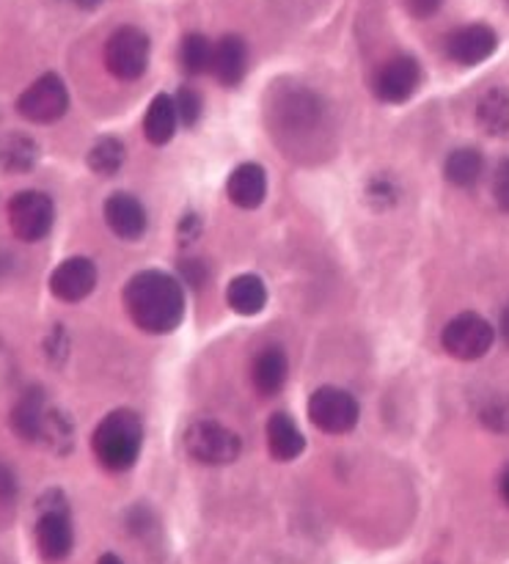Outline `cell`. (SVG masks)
<instances>
[{
    "label": "cell",
    "instance_id": "d6a6232c",
    "mask_svg": "<svg viewBox=\"0 0 509 564\" xmlns=\"http://www.w3.org/2000/svg\"><path fill=\"white\" fill-rule=\"evenodd\" d=\"M501 496H505V501L509 507V468L505 471V477H501Z\"/></svg>",
    "mask_w": 509,
    "mask_h": 564
},
{
    "label": "cell",
    "instance_id": "4dcf8cb0",
    "mask_svg": "<svg viewBox=\"0 0 509 564\" xmlns=\"http://www.w3.org/2000/svg\"><path fill=\"white\" fill-rule=\"evenodd\" d=\"M441 3H444V0H408V9L416 17H430L438 11Z\"/></svg>",
    "mask_w": 509,
    "mask_h": 564
},
{
    "label": "cell",
    "instance_id": "44dd1931",
    "mask_svg": "<svg viewBox=\"0 0 509 564\" xmlns=\"http://www.w3.org/2000/svg\"><path fill=\"white\" fill-rule=\"evenodd\" d=\"M483 171H485L483 154H479L477 149H472V147L455 149V152L446 158V165H444L446 180H450L452 185H457V187L477 185L479 176H483Z\"/></svg>",
    "mask_w": 509,
    "mask_h": 564
},
{
    "label": "cell",
    "instance_id": "4fadbf2b",
    "mask_svg": "<svg viewBox=\"0 0 509 564\" xmlns=\"http://www.w3.org/2000/svg\"><path fill=\"white\" fill-rule=\"evenodd\" d=\"M105 224L121 240H138L147 231V209L130 193H116L105 202Z\"/></svg>",
    "mask_w": 509,
    "mask_h": 564
},
{
    "label": "cell",
    "instance_id": "5bb4252c",
    "mask_svg": "<svg viewBox=\"0 0 509 564\" xmlns=\"http://www.w3.org/2000/svg\"><path fill=\"white\" fill-rule=\"evenodd\" d=\"M215 80L220 86L231 88L246 77L248 69V47L240 36H224L213 47V61H209Z\"/></svg>",
    "mask_w": 509,
    "mask_h": 564
},
{
    "label": "cell",
    "instance_id": "f1b7e54d",
    "mask_svg": "<svg viewBox=\"0 0 509 564\" xmlns=\"http://www.w3.org/2000/svg\"><path fill=\"white\" fill-rule=\"evenodd\" d=\"M494 196L496 202H499V207L509 213V160L496 169V176H494Z\"/></svg>",
    "mask_w": 509,
    "mask_h": 564
},
{
    "label": "cell",
    "instance_id": "e0dca14e",
    "mask_svg": "<svg viewBox=\"0 0 509 564\" xmlns=\"http://www.w3.org/2000/svg\"><path fill=\"white\" fill-rule=\"evenodd\" d=\"M268 446L275 460L290 463L301 457V452L306 449V438H303L297 424L286 413H275L268 422Z\"/></svg>",
    "mask_w": 509,
    "mask_h": 564
},
{
    "label": "cell",
    "instance_id": "9a60e30c",
    "mask_svg": "<svg viewBox=\"0 0 509 564\" xmlns=\"http://www.w3.org/2000/svg\"><path fill=\"white\" fill-rule=\"evenodd\" d=\"M229 198L240 209H257L268 196V176H264L262 165L242 163L231 171L229 176Z\"/></svg>",
    "mask_w": 509,
    "mask_h": 564
},
{
    "label": "cell",
    "instance_id": "cb8c5ba5",
    "mask_svg": "<svg viewBox=\"0 0 509 564\" xmlns=\"http://www.w3.org/2000/svg\"><path fill=\"white\" fill-rule=\"evenodd\" d=\"M124 143L116 138H99L88 152V169L99 176H113L124 165Z\"/></svg>",
    "mask_w": 509,
    "mask_h": 564
},
{
    "label": "cell",
    "instance_id": "9c48e42d",
    "mask_svg": "<svg viewBox=\"0 0 509 564\" xmlns=\"http://www.w3.org/2000/svg\"><path fill=\"white\" fill-rule=\"evenodd\" d=\"M55 209L50 196L39 191H22L9 202V226L22 242H39L53 229Z\"/></svg>",
    "mask_w": 509,
    "mask_h": 564
},
{
    "label": "cell",
    "instance_id": "d4e9b609",
    "mask_svg": "<svg viewBox=\"0 0 509 564\" xmlns=\"http://www.w3.org/2000/svg\"><path fill=\"white\" fill-rule=\"evenodd\" d=\"M213 61V42L202 33H187L180 47V64L187 75H202Z\"/></svg>",
    "mask_w": 509,
    "mask_h": 564
},
{
    "label": "cell",
    "instance_id": "1f68e13d",
    "mask_svg": "<svg viewBox=\"0 0 509 564\" xmlns=\"http://www.w3.org/2000/svg\"><path fill=\"white\" fill-rule=\"evenodd\" d=\"M69 3L80 6V9H86V11H91V9H97V6L102 3V0H69Z\"/></svg>",
    "mask_w": 509,
    "mask_h": 564
},
{
    "label": "cell",
    "instance_id": "603a6c76",
    "mask_svg": "<svg viewBox=\"0 0 509 564\" xmlns=\"http://www.w3.org/2000/svg\"><path fill=\"white\" fill-rule=\"evenodd\" d=\"M39 147L28 135H9L0 143V169L9 174H25L36 165Z\"/></svg>",
    "mask_w": 509,
    "mask_h": 564
},
{
    "label": "cell",
    "instance_id": "83f0119b",
    "mask_svg": "<svg viewBox=\"0 0 509 564\" xmlns=\"http://www.w3.org/2000/svg\"><path fill=\"white\" fill-rule=\"evenodd\" d=\"M367 198L378 209H386L397 202V191L389 180H383V176H380V180H372V185L367 187Z\"/></svg>",
    "mask_w": 509,
    "mask_h": 564
},
{
    "label": "cell",
    "instance_id": "ffe728a7",
    "mask_svg": "<svg viewBox=\"0 0 509 564\" xmlns=\"http://www.w3.org/2000/svg\"><path fill=\"white\" fill-rule=\"evenodd\" d=\"M226 301H229L231 312L242 314V317L259 314L264 308V303H268L264 281L259 275H237L229 284V290H226Z\"/></svg>",
    "mask_w": 509,
    "mask_h": 564
},
{
    "label": "cell",
    "instance_id": "836d02e7",
    "mask_svg": "<svg viewBox=\"0 0 509 564\" xmlns=\"http://www.w3.org/2000/svg\"><path fill=\"white\" fill-rule=\"evenodd\" d=\"M501 334L509 341V308H505V314H501Z\"/></svg>",
    "mask_w": 509,
    "mask_h": 564
},
{
    "label": "cell",
    "instance_id": "4316f807",
    "mask_svg": "<svg viewBox=\"0 0 509 564\" xmlns=\"http://www.w3.org/2000/svg\"><path fill=\"white\" fill-rule=\"evenodd\" d=\"M483 422L499 433L509 430V400H494L488 408H483Z\"/></svg>",
    "mask_w": 509,
    "mask_h": 564
},
{
    "label": "cell",
    "instance_id": "30bf717a",
    "mask_svg": "<svg viewBox=\"0 0 509 564\" xmlns=\"http://www.w3.org/2000/svg\"><path fill=\"white\" fill-rule=\"evenodd\" d=\"M422 86V69L413 58L402 55V58H391L389 64H383V69L375 77V94H378L383 102H408L413 94Z\"/></svg>",
    "mask_w": 509,
    "mask_h": 564
},
{
    "label": "cell",
    "instance_id": "52a82bcc",
    "mask_svg": "<svg viewBox=\"0 0 509 564\" xmlns=\"http://www.w3.org/2000/svg\"><path fill=\"white\" fill-rule=\"evenodd\" d=\"M69 108V94L58 75H42L36 83L25 88L17 99V113L33 124H50L58 121Z\"/></svg>",
    "mask_w": 509,
    "mask_h": 564
},
{
    "label": "cell",
    "instance_id": "484cf974",
    "mask_svg": "<svg viewBox=\"0 0 509 564\" xmlns=\"http://www.w3.org/2000/svg\"><path fill=\"white\" fill-rule=\"evenodd\" d=\"M174 105L176 116H180V121L185 127H193L198 121V116H202V97H198V91H193V88H182L174 97Z\"/></svg>",
    "mask_w": 509,
    "mask_h": 564
},
{
    "label": "cell",
    "instance_id": "7a4b0ae2",
    "mask_svg": "<svg viewBox=\"0 0 509 564\" xmlns=\"http://www.w3.org/2000/svg\"><path fill=\"white\" fill-rule=\"evenodd\" d=\"M94 455L108 471H127L136 466L143 446V424L132 411H113L94 430Z\"/></svg>",
    "mask_w": 509,
    "mask_h": 564
},
{
    "label": "cell",
    "instance_id": "6da1fadb",
    "mask_svg": "<svg viewBox=\"0 0 509 564\" xmlns=\"http://www.w3.org/2000/svg\"><path fill=\"white\" fill-rule=\"evenodd\" d=\"M124 306L132 323L147 334H171L185 314V295L174 275L143 270L127 284Z\"/></svg>",
    "mask_w": 509,
    "mask_h": 564
},
{
    "label": "cell",
    "instance_id": "8992f818",
    "mask_svg": "<svg viewBox=\"0 0 509 564\" xmlns=\"http://www.w3.org/2000/svg\"><path fill=\"white\" fill-rule=\"evenodd\" d=\"M105 66L119 80H138L149 66V36L138 28H119L105 44Z\"/></svg>",
    "mask_w": 509,
    "mask_h": 564
},
{
    "label": "cell",
    "instance_id": "277c9868",
    "mask_svg": "<svg viewBox=\"0 0 509 564\" xmlns=\"http://www.w3.org/2000/svg\"><path fill=\"white\" fill-rule=\"evenodd\" d=\"M185 449L202 466H229L240 457V438L218 422H193L185 433Z\"/></svg>",
    "mask_w": 509,
    "mask_h": 564
},
{
    "label": "cell",
    "instance_id": "7c38bea8",
    "mask_svg": "<svg viewBox=\"0 0 509 564\" xmlns=\"http://www.w3.org/2000/svg\"><path fill=\"white\" fill-rule=\"evenodd\" d=\"M496 47H499V36L488 25H466L452 33L450 42H446V53L461 66L483 64L485 58L496 53Z\"/></svg>",
    "mask_w": 509,
    "mask_h": 564
},
{
    "label": "cell",
    "instance_id": "ba28073f",
    "mask_svg": "<svg viewBox=\"0 0 509 564\" xmlns=\"http://www.w3.org/2000/svg\"><path fill=\"white\" fill-rule=\"evenodd\" d=\"M358 402L353 400L347 391L334 389V386H323L312 394L308 400V419L317 430L331 435H345L350 433L353 427L358 424Z\"/></svg>",
    "mask_w": 509,
    "mask_h": 564
},
{
    "label": "cell",
    "instance_id": "e575fe53",
    "mask_svg": "<svg viewBox=\"0 0 509 564\" xmlns=\"http://www.w3.org/2000/svg\"><path fill=\"white\" fill-rule=\"evenodd\" d=\"M97 564H124V562H121L119 556H113V554H105V556H99Z\"/></svg>",
    "mask_w": 509,
    "mask_h": 564
},
{
    "label": "cell",
    "instance_id": "3957f363",
    "mask_svg": "<svg viewBox=\"0 0 509 564\" xmlns=\"http://www.w3.org/2000/svg\"><path fill=\"white\" fill-rule=\"evenodd\" d=\"M72 521L66 501L61 494H47L39 505V523H36V545L44 562H64L72 554Z\"/></svg>",
    "mask_w": 509,
    "mask_h": 564
},
{
    "label": "cell",
    "instance_id": "d6986e66",
    "mask_svg": "<svg viewBox=\"0 0 509 564\" xmlns=\"http://www.w3.org/2000/svg\"><path fill=\"white\" fill-rule=\"evenodd\" d=\"M286 372H290V364H286V356L279 350V347H268L262 356L253 361V386L262 397H273L284 389Z\"/></svg>",
    "mask_w": 509,
    "mask_h": 564
},
{
    "label": "cell",
    "instance_id": "2e32d148",
    "mask_svg": "<svg viewBox=\"0 0 509 564\" xmlns=\"http://www.w3.org/2000/svg\"><path fill=\"white\" fill-rule=\"evenodd\" d=\"M47 405H44L42 389H28L11 411V430L22 441H42L44 424H47Z\"/></svg>",
    "mask_w": 509,
    "mask_h": 564
},
{
    "label": "cell",
    "instance_id": "7402d4cb",
    "mask_svg": "<svg viewBox=\"0 0 509 564\" xmlns=\"http://www.w3.org/2000/svg\"><path fill=\"white\" fill-rule=\"evenodd\" d=\"M477 121L488 135L509 132V94L501 91V88L485 94L477 105Z\"/></svg>",
    "mask_w": 509,
    "mask_h": 564
},
{
    "label": "cell",
    "instance_id": "8fae6325",
    "mask_svg": "<svg viewBox=\"0 0 509 564\" xmlns=\"http://www.w3.org/2000/svg\"><path fill=\"white\" fill-rule=\"evenodd\" d=\"M94 286H97V268L86 257L66 259L50 275V292L64 303L83 301L91 295Z\"/></svg>",
    "mask_w": 509,
    "mask_h": 564
},
{
    "label": "cell",
    "instance_id": "5b68a950",
    "mask_svg": "<svg viewBox=\"0 0 509 564\" xmlns=\"http://www.w3.org/2000/svg\"><path fill=\"white\" fill-rule=\"evenodd\" d=\"M494 339L496 334L488 319L472 312L452 319L444 328V334H441V345L457 361H477V358L488 356Z\"/></svg>",
    "mask_w": 509,
    "mask_h": 564
},
{
    "label": "cell",
    "instance_id": "f546056e",
    "mask_svg": "<svg viewBox=\"0 0 509 564\" xmlns=\"http://www.w3.org/2000/svg\"><path fill=\"white\" fill-rule=\"evenodd\" d=\"M17 496V477L14 474H11V468L9 466H3V463H0V501H11Z\"/></svg>",
    "mask_w": 509,
    "mask_h": 564
},
{
    "label": "cell",
    "instance_id": "ac0fdd59",
    "mask_svg": "<svg viewBox=\"0 0 509 564\" xmlns=\"http://www.w3.org/2000/svg\"><path fill=\"white\" fill-rule=\"evenodd\" d=\"M176 124H180V116H176L174 97L169 94H158L149 105L147 116H143V135H147L149 143L154 147H163L174 138Z\"/></svg>",
    "mask_w": 509,
    "mask_h": 564
}]
</instances>
